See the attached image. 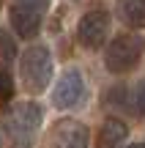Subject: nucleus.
<instances>
[{"label": "nucleus", "instance_id": "obj_7", "mask_svg": "<svg viewBox=\"0 0 145 148\" xmlns=\"http://www.w3.org/2000/svg\"><path fill=\"white\" fill-rule=\"evenodd\" d=\"M8 19H11V27H14V33L19 38H36L38 30H41V14L27 8V5H19V3L11 5Z\"/></svg>", "mask_w": 145, "mask_h": 148}, {"label": "nucleus", "instance_id": "obj_11", "mask_svg": "<svg viewBox=\"0 0 145 148\" xmlns=\"http://www.w3.org/2000/svg\"><path fill=\"white\" fill-rule=\"evenodd\" d=\"M11 93H14V79L5 69H0V99H11Z\"/></svg>", "mask_w": 145, "mask_h": 148}, {"label": "nucleus", "instance_id": "obj_1", "mask_svg": "<svg viewBox=\"0 0 145 148\" xmlns=\"http://www.w3.org/2000/svg\"><path fill=\"white\" fill-rule=\"evenodd\" d=\"M19 79L27 93H44L52 82V52L44 44H33L19 58Z\"/></svg>", "mask_w": 145, "mask_h": 148}, {"label": "nucleus", "instance_id": "obj_9", "mask_svg": "<svg viewBox=\"0 0 145 148\" xmlns=\"http://www.w3.org/2000/svg\"><path fill=\"white\" fill-rule=\"evenodd\" d=\"M115 14L126 27H145V0H118Z\"/></svg>", "mask_w": 145, "mask_h": 148}, {"label": "nucleus", "instance_id": "obj_14", "mask_svg": "<svg viewBox=\"0 0 145 148\" xmlns=\"http://www.w3.org/2000/svg\"><path fill=\"white\" fill-rule=\"evenodd\" d=\"M129 148H145V143H131Z\"/></svg>", "mask_w": 145, "mask_h": 148}, {"label": "nucleus", "instance_id": "obj_8", "mask_svg": "<svg viewBox=\"0 0 145 148\" xmlns=\"http://www.w3.org/2000/svg\"><path fill=\"white\" fill-rule=\"evenodd\" d=\"M129 140V126H126L120 118H107L99 129V140L96 145L99 148H120Z\"/></svg>", "mask_w": 145, "mask_h": 148}, {"label": "nucleus", "instance_id": "obj_15", "mask_svg": "<svg viewBox=\"0 0 145 148\" xmlns=\"http://www.w3.org/2000/svg\"><path fill=\"white\" fill-rule=\"evenodd\" d=\"M0 148H3V134H0Z\"/></svg>", "mask_w": 145, "mask_h": 148}, {"label": "nucleus", "instance_id": "obj_10", "mask_svg": "<svg viewBox=\"0 0 145 148\" xmlns=\"http://www.w3.org/2000/svg\"><path fill=\"white\" fill-rule=\"evenodd\" d=\"M0 55H3V60H14L16 58V44L5 30H0Z\"/></svg>", "mask_w": 145, "mask_h": 148}, {"label": "nucleus", "instance_id": "obj_2", "mask_svg": "<svg viewBox=\"0 0 145 148\" xmlns=\"http://www.w3.org/2000/svg\"><path fill=\"white\" fill-rule=\"evenodd\" d=\"M142 55H145V38L137 33H120L107 44L104 66L112 74H126L142 60Z\"/></svg>", "mask_w": 145, "mask_h": 148}, {"label": "nucleus", "instance_id": "obj_3", "mask_svg": "<svg viewBox=\"0 0 145 148\" xmlns=\"http://www.w3.org/2000/svg\"><path fill=\"white\" fill-rule=\"evenodd\" d=\"M41 121H44V110L36 101H19V104H14L8 110V115H5V126H8L11 137H14L16 143H22V145L33 143V137L38 134Z\"/></svg>", "mask_w": 145, "mask_h": 148}, {"label": "nucleus", "instance_id": "obj_13", "mask_svg": "<svg viewBox=\"0 0 145 148\" xmlns=\"http://www.w3.org/2000/svg\"><path fill=\"white\" fill-rule=\"evenodd\" d=\"M19 5H27V8L38 11V14H44V11L49 8V0H19Z\"/></svg>", "mask_w": 145, "mask_h": 148}, {"label": "nucleus", "instance_id": "obj_4", "mask_svg": "<svg viewBox=\"0 0 145 148\" xmlns=\"http://www.w3.org/2000/svg\"><path fill=\"white\" fill-rule=\"evenodd\" d=\"M110 36V14L104 8H91L77 25V38L85 49H101Z\"/></svg>", "mask_w": 145, "mask_h": 148}, {"label": "nucleus", "instance_id": "obj_6", "mask_svg": "<svg viewBox=\"0 0 145 148\" xmlns=\"http://www.w3.org/2000/svg\"><path fill=\"white\" fill-rule=\"evenodd\" d=\"M88 140H91V134H88L85 123L71 121V118L55 123V132H52L55 148H88Z\"/></svg>", "mask_w": 145, "mask_h": 148}, {"label": "nucleus", "instance_id": "obj_12", "mask_svg": "<svg viewBox=\"0 0 145 148\" xmlns=\"http://www.w3.org/2000/svg\"><path fill=\"white\" fill-rule=\"evenodd\" d=\"M134 112L137 115H145V79L134 88Z\"/></svg>", "mask_w": 145, "mask_h": 148}, {"label": "nucleus", "instance_id": "obj_5", "mask_svg": "<svg viewBox=\"0 0 145 148\" xmlns=\"http://www.w3.org/2000/svg\"><path fill=\"white\" fill-rule=\"evenodd\" d=\"M82 99H85V77H82V71L66 69L52 88V104L60 107V110H69V107H77Z\"/></svg>", "mask_w": 145, "mask_h": 148}]
</instances>
